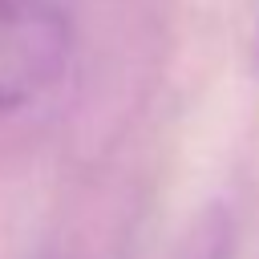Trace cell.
Returning a JSON list of instances; mask_svg holds the SVG:
<instances>
[{
    "label": "cell",
    "mask_w": 259,
    "mask_h": 259,
    "mask_svg": "<svg viewBox=\"0 0 259 259\" xmlns=\"http://www.w3.org/2000/svg\"><path fill=\"white\" fill-rule=\"evenodd\" d=\"M73 53V24L49 0H0V113L49 93Z\"/></svg>",
    "instance_id": "obj_1"
}]
</instances>
